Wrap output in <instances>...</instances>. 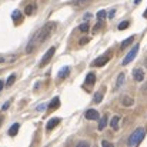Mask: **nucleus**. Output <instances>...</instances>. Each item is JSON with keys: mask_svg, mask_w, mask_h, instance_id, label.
<instances>
[{"mask_svg": "<svg viewBox=\"0 0 147 147\" xmlns=\"http://www.w3.org/2000/svg\"><path fill=\"white\" fill-rule=\"evenodd\" d=\"M56 27H57V23L56 22H47L40 30L36 32V34L33 36V39L29 42V45L26 47V53H32L36 46H39L40 43H43L45 40H47L50 36H51V33L56 30Z\"/></svg>", "mask_w": 147, "mask_h": 147, "instance_id": "obj_1", "label": "nucleus"}, {"mask_svg": "<svg viewBox=\"0 0 147 147\" xmlns=\"http://www.w3.org/2000/svg\"><path fill=\"white\" fill-rule=\"evenodd\" d=\"M144 136H146V129H144V127H137V129L131 133V136H130V139H129V146H131V147L139 146V144L143 142Z\"/></svg>", "mask_w": 147, "mask_h": 147, "instance_id": "obj_2", "label": "nucleus"}, {"mask_svg": "<svg viewBox=\"0 0 147 147\" xmlns=\"http://www.w3.org/2000/svg\"><path fill=\"white\" fill-rule=\"evenodd\" d=\"M137 51H139V45H134L133 46V49L130 50L129 53H127V56L124 57V60H123V66H126V64H129L134 57H136V54H137Z\"/></svg>", "mask_w": 147, "mask_h": 147, "instance_id": "obj_3", "label": "nucleus"}, {"mask_svg": "<svg viewBox=\"0 0 147 147\" xmlns=\"http://www.w3.org/2000/svg\"><path fill=\"white\" fill-rule=\"evenodd\" d=\"M54 51H56V47H50V49L46 51V54L43 56V59H42V61H40V67H45V64L49 63L50 59H51L53 54H54Z\"/></svg>", "mask_w": 147, "mask_h": 147, "instance_id": "obj_4", "label": "nucleus"}, {"mask_svg": "<svg viewBox=\"0 0 147 147\" xmlns=\"http://www.w3.org/2000/svg\"><path fill=\"white\" fill-rule=\"evenodd\" d=\"M133 77L136 82H143L144 80V71L143 69H134L133 70Z\"/></svg>", "mask_w": 147, "mask_h": 147, "instance_id": "obj_5", "label": "nucleus"}, {"mask_svg": "<svg viewBox=\"0 0 147 147\" xmlns=\"http://www.w3.org/2000/svg\"><path fill=\"white\" fill-rule=\"evenodd\" d=\"M107 61H109V57H107V56H101V57H97V59L93 61V66H94V67H103Z\"/></svg>", "mask_w": 147, "mask_h": 147, "instance_id": "obj_6", "label": "nucleus"}, {"mask_svg": "<svg viewBox=\"0 0 147 147\" xmlns=\"http://www.w3.org/2000/svg\"><path fill=\"white\" fill-rule=\"evenodd\" d=\"M120 101H121V104L126 106V107H130V106L134 104V98L130 97V96H123V97L120 98Z\"/></svg>", "mask_w": 147, "mask_h": 147, "instance_id": "obj_7", "label": "nucleus"}, {"mask_svg": "<svg viewBox=\"0 0 147 147\" xmlns=\"http://www.w3.org/2000/svg\"><path fill=\"white\" fill-rule=\"evenodd\" d=\"M86 119H87V120H98V113L96 110L90 109V110L86 111Z\"/></svg>", "mask_w": 147, "mask_h": 147, "instance_id": "obj_8", "label": "nucleus"}, {"mask_svg": "<svg viewBox=\"0 0 147 147\" xmlns=\"http://www.w3.org/2000/svg\"><path fill=\"white\" fill-rule=\"evenodd\" d=\"M11 19H13V22H14V23H20V22H23L22 11H20V10H14V11L11 13Z\"/></svg>", "mask_w": 147, "mask_h": 147, "instance_id": "obj_9", "label": "nucleus"}, {"mask_svg": "<svg viewBox=\"0 0 147 147\" xmlns=\"http://www.w3.org/2000/svg\"><path fill=\"white\" fill-rule=\"evenodd\" d=\"M69 71H70V67H69V66H64V67H63V69H61V70L59 71L57 77H59L60 80H63V79H64V77H66V76L69 74Z\"/></svg>", "mask_w": 147, "mask_h": 147, "instance_id": "obj_10", "label": "nucleus"}, {"mask_svg": "<svg viewBox=\"0 0 147 147\" xmlns=\"http://www.w3.org/2000/svg\"><path fill=\"white\" fill-rule=\"evenodd\" d=\"M124 79H126V76H124V73H120L119 74V77H117V82H116V90H119L121 86H123V83H124Z\"/></svg>", "mask_w": 147, "mask_h": 147, "instance_id": "obj_11", "label": "nucleus"}, {"mask_svg": "<svg viewBox=\"0 0 147 147\" xmlns=\"http://www.w3.org/2000/svg\"><path fill=\"white\" fill-rule=\"evenodd\" d=\"M59 123H60V119H56V117H54V119H50L49 121H47V126H46V127H47V130H51V129H54Z\"/></svg>", "mask_w": 147, "mask_h": 147, "instance_id": "obj_12", "label": "nucleus"}, {"mask_svg": "<svg viewBox=\"0 0 147 147\" xmlns=\"http://www.w3.org/2000/svg\"><path fill=\"white\" fill-rule=\"evenodd\" d=\"M119 121H120L119 116H114V117L110 120V127H111L113 130H119Z\"/></svg>", "mask_w": 147, "mask_h": 147, "instance_id": "obj_13", "label": "nucleus"}, {"mask_svg": "<svg viewBox=\"0 0 147 147\" xmlns=\"http://www.w3.org/2000/svg\"><path fill=\"white\" fill-rule=\"evenodd\" d=\"M89 1H92V0H73V1H70V4H71V6H74V7H80V6L87 4Z\"/></svg>", "mask_w": 147, "mask_h": 147, "instance_id": "obj_14", "label": "nucleus"}, {"mask_svg": "<svg viewBox=\"0 0 147 147\" xmlns=\"http://www.w3.org/2000/svg\"><path fill=\"white\" fill-rule=\"evenodd\" d=\"M94 82H96V76H94L93 73H89V74L86 76V84L93 86V84H94Z\"/></svg>", "mask_w": 147, "mask_h": 147, "instance_id": "obj_15", "label": "nucleus"}, {"mask_svg": "<svg viewBox=\"0 0 147 147\" xmlns=\"http://www.w3.org/2000/svg\"><path fill=\"white\" fill-rule=\"evenodd\" d=\"M60 106V98L59 97H54L51 101H50V104H49V109H51V110H54V109H57Z\"/></svg>", "mask_w": 147, "mask_h": 147, "instance_id": "obj_16", "label": "nucleus"}, {"mask_svg": "<svg viewBox=\"0 0 147 147\" xmlns=\"http://www.w3.org/2000/svg\"><path fill=\"white\" fill-rule=\"evenodd\" d=\"M19 127H20V126H19V123H14V124L9 129V134H10V136H16V134H17V131H19Z\"/></svg>", "mask_w": 147, "mask_h": 147, "instance_id": "obj_17", "label": "nucleus"}, {"mask_svg": "<svg viewBox=\"0 0 147 147\" xmlns=\"http://www.w3.org/2000/svg\"><path fill=\"white\" fill-rule=\"evenodd\" d=\"M133 42H134V36H130L129 39H126V40H124V42L120 45V49H124V47H127V46H129V45H131Z\"/></svg>", "mask_w": 147, "mask_h": 147, "instance_id": "obj_18", "label": "nucleus"}, {"mask_svg": "<svg viewBox=\"0 0 147 147\" xmlns=\"http://www.w3.org/2000/svg\"><path fill=\"white\" fill-rule=\"evenodd\" d=\"M104 97V92H97L96 94H94V97H93V101L94 103H100L101 100Z\"/></svg>", "mask_w": 147, "mask_h": 147, "instance_id": "obj_19", "label": "nucleus"}, {"mask_svg": "<svg viewBox=\"0 0 147 147\" xmlns=\"http://www.w3.org/2000/svg\"><path fill=\"white\" fill-rule=\"evenodd\" d=\"M106 124H107V116H103V117H101V120H100V121H98V130H103V129H104V127H106Z\"/></svg>", "mask_w": 147, "mask_h": 147, "instance_id": "obj_20", "label": "nucleus"}, {"mask_svg": "<svg viewBox=\"0 0 147 147\" xmlns=\"http://www.w3.org/2000/svg\"><path fill=\"white\" fill-rule=\"evenodd\" d=\"M106 16H107L106 10H98V11H97V19L100 20V22H103V20L106 19Z\"/></svg>", "mask_w": 147, "mask_h": 147, "instance_id": "obj_21", "label": "nucleus"}, {"mask_svg": "<svg viewBox=\"0 0 147 147\" xmlns=\"http://www.w3.org/2000/svg\"><path fill=\"white\" fill-rule=\"evenodd\" d=\"M14 80H16V74H11V76H9L7 77V82H6V86H11L13 83H14Z\"/></svg>", "mask_w": 147, "mask_h": 147, "instance_id": "obj_22", "label": "nucleus"}, {"mask_svg": "<svg viewBox=\"0 0 147 147\" xmlns=\"http://www.w3.org/2000/svg\"><path fill=\"white\" fill-rule=\"evenodd\" d=\"M79 30H80V32H83V33H87V32H89V24H87V23L80 24V26H79Z\"/></svg>", "mask_w": 147, "mask_h": 147, "instance_id": "obj_23", "label": "nucleus"}, {"mask_svg": "<svg viewBox=\"0 0 147 147\" xmlns=\"http://www.w3.org/2000/svg\"><path fill=\"white\" fill-rule=\"evenodd\" d=\"M33 10H34V7H33L32 4H29V6H26V9H24V13H26L27 16H30V14L33 13Z\"/></svg>", "mask_w": 147, "mask_h": 147, "instance_id": "obj_24", "label": "nucleus"}, {"mask_svg": "<svg viewBox=\"0 0 147 147\" xmlns=\"http://www.w3.org/2000/svg\"><path fill=\"white\" fill-rule=\"evenodd\" d=\"M129 26H130V23H129V22H121V23L119 24V30H126Z\"/></svg>", "mask_w": 147, "mask_h": 147, "instance_id": "obj_25", "label": "nucleus"}, {"mask_svg": "<svg viewBox=\"0 0 147 147\" xmlns=\"http://www.w3.org/2000/svg\"><path fill=\"white\" fill-rule=\"evenodd\" d=\"M100 27H101V22L98 20V23L96 24V26H94V29H93V33H97V32H98V29H100Z\"/></svg>", "mask_w": 147, "mask_h": 147, "instance_id": "obj_26", "label": "nucleus"}, {"mask_svg": "<svg viewBox=\"0 0 147 147\" xmlns=\"http://www.w3.org/2000/svg\"><path fill=\"white\" fill-rule=\"evenodd\" d=\"M114 14H116V10H114V9H113V10H110V11H109V19H113V17H114Z\"/></svg>", "mask_w": 147, "mask_h": 147, "instance_id": "obj_27", "label": "nucleus"}, {"mask_svg": "<svg viewBox=\"0 0 147 147\" xmlns=\"http://www.w3.org/2000/svg\"><path fill=\"white\" fill-rule=\"evenodd\" d=\"M87 42H89V39H87V37H83V39L80 40V45H86Z\"/></svg>", "mask_w": 147, "mask_h": 147, "instance_id": "obj_28", "label": "nucleus"}, {"mask_svg": "<svg viewBox=\"0 0 147 147\" xmlns=\"http://www.w3.org/2000/svg\"><path fill=\"white\" fill-rule=\"evenodd\" d=\"M77 146H89V143H87V142H80Z\"/></svg>", "mask_w": 147, "mask_h": 147, "instance_id": "obj_29", "label": "nucleus"}, {"mask_svg": "<svg viewBox=\"0 0 147 147\" xmlns=\"http://www.w3.org/2000/svg\"><path fill=\"white\" fill-rule=\"evenodd\" d=\"M101 144H103V146H113V144L109 143V142H101Z\"/></svg>", "mask_w": 147, "mask_h": 147, "instance_id": "obj_30", "label": "nucleus"}, {"mask_svg": "<svg viewBox=\"0 0 147 147\" xmlns=\"http://www.w3.org/2000/svg\"><path fill=\"white\" fill-rule=\"evenodd\" d=\"M7 107H9V101H7V103H6V104H4V106H3V110H6V109H7Z\"/></svg>", "mask_w": 147, "mask_h": 147, "instance_id": "obj_31", "label": "nucleus"}, {"mask_svg": "<svg viewBox=\"0 0 147 147\" xmlns=\"http://www.w3.org/2000/svg\"><path fill=\"white\" fill-rule=\"evenodd\" d=\"M1 89H3V82L0 80V92H1Z\"/></svg>", "mask_w": 147, "mask_h": 147, "instance_id": "obj_32", "label": "nucleus"}, {"mask_svg": "<svg viewBox=\"0 0 147 147\" xmlns=\"http://www.w3.org/2000/svg\"><path fill=\"white\" fill-rule=\"evenodd\" d=\"M143 16H144V17H146V19H147V10H146V11H144V13H143Z\"/></svg>", "mask_w": 147, "mask_h": 147, "instance_id": "obj_33", "label": "nucleus"}, {"mask_svg": "<svg viewBox=\"0 0 147 147\" xmlns=\"http://www.w3.org/2000/svg\"><path fill=\"white\" fill-rule=\"evenodd\" d=\"M146 64H147V59H146Z\"/></svg>", "mask_w": 147, "mask_h": 147, "instance_id": "obj_34", "label": "nucleus"}]
</instances>
